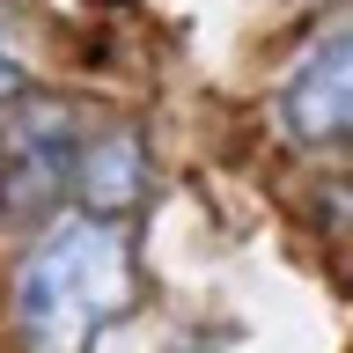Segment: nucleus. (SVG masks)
Instances as JSON below:
<instances>
[{
  "mask_svg": "<svg viewBox=\"0 0 353 353\" xmlns=\"http://www.w3.org/2000/svg\"><path fill=\"white\" fill-rule=\"evenodd\" d=\"M132 302V250L110 221H59L15 272V331L30 353H88Z\"/></svg>",
  "mask_w": 353,
  "mask_h": 353,
  "instance_id": "f257e3e1",
  "label": "nucleus"
},
{
  "mask_svg": "<svg viewBox=\"0 0 353 353\" xmlns=\"http://www.w3.org/2000/svg\"><path fill=\"white\" fill-rule=\"evenodd\" d=\"M280 125L302 148H346L353 140V30L309 44L280 81Z\"/></svg>",
  "mask_w": 353,
  "mask_h": 353,
  "instance_id": "f03ea898",
  "label": "nucleus"
},
{
  "mask_svg": "<svg viewBox=\"0 0 353 353\" xmlns=\"http://www.w3.org/2000/svg\"><path fill=\"white\" fill-rule=\"evenodd\" d=\"M74 192H81L88 221H118L125 206H140L148 192V148L132 132H103L81 148V170H74Z\"/></svg>",
  "mask_w": 353,
  "mask_h": 353,
  "instance_id": "20e7f679",
  "label": "nucleus"
},
{
  "mask_svg": "<svg viewBox=\"0 0 353 353\" xmlns=\"http://www.w3.org/2000/svg\"><path fill=\"white\" fill-rule=\"evenodd\" d=\"M74 170H81V154H74L66 110H37V118L8 125V140H0V199L8 206H44L59 192V176Z\"/></svg>",
  "mask_w": 353,
  "mask_h": 353,
  "instance_id": "7ed1b4c3",
  "label": "nucleus"
},
{
  "mask_svg": "<svg viewBox=\"0 0 353 353\" xmlns=\"http://www.w3.org/2000/svg\"><path fill=\"white\" fill-rule=\"evenodd\" d=\"M15 96H22V66L0 52V103H15Z\"/></svg>",
  "mask_w": 353,
  "mask_h": 353,
  "instance_id": "39448f33",
  "label": "nucleus"
}]
</instances>
